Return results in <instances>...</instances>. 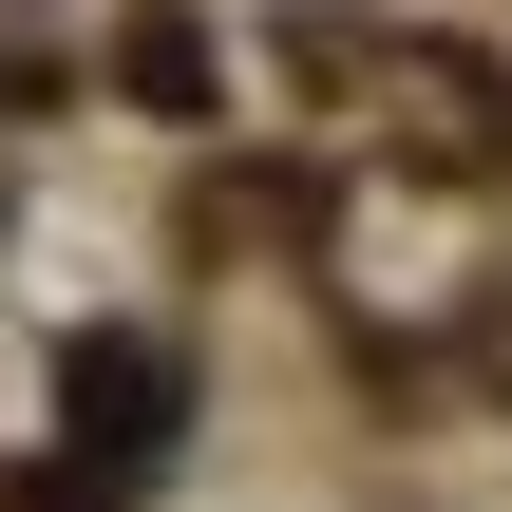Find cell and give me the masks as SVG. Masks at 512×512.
<instances>
[{"label":"cell","mask_w":512,"mask_h":512,"mask_svg":"<svg viewBox=\"0 0 512 512\" xmlns=\"http://www.w3.org/2000/svg\"><path fill=\"white\" fill-rule=\"evenodd\" d=\"M114 76H133L152 114H209V38H190V19H133V38H114Z\"/></svg>","instance_id":"2"},{"label":"cell","mask_w":512,"mask_h":512,"mask_svg":"<svg viewBox=\"0 0 512 512\" xmlns=\"http://www.w3.org/2000/svg\"><path fill=\"white\" fill-rule=\"evenodd\" d=\"M171 399H190V380H171L152 342H76V437H95V456H152Z\"/></svg>","instance_id":"1"}]
</instances>
